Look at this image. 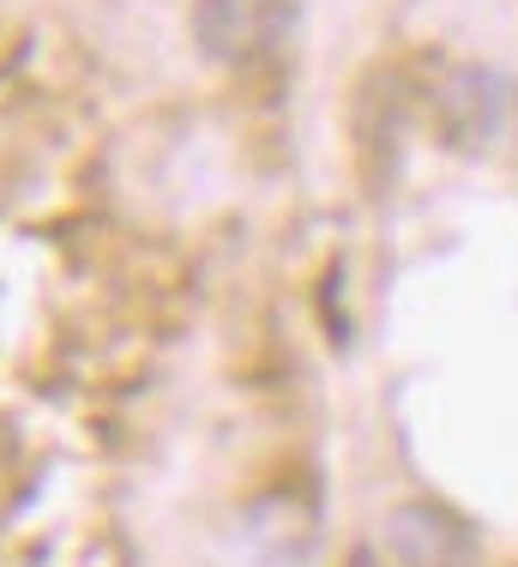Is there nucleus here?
Segmentation results:
<instances>
[{"mask_svg":"<svg viewBox=\"0 0 518 567\" xmlns=\"http://www.w3.org/2000/svg\"><path fill=\"white\" fill-rule=\"evenodd\" d=\"M248 549L259 567H308L320 556V513L302 495H266L248 507Z\"/></svg>","mask_w":518,"mask_h":567,"instance_id":"4","label":"nucleus"},{"mask_svg":"<svg viewBox=\"0 0 518 567\" xmlns=\"http://www.w3.org/2000/svg\"><path fill=\"white\" fill-rule=\"evenodd\" d=\"M350 567H380L374 549H350Z\"/></svg>","mask_w":518,"mask_h":567,"instance_id":"5","label":"nucleus"},{"mask_svg":"<svg viewBox=\"0 0 518 567\" xmlns=\"http://www.w3.org/2000/svg\"><path fill=\"white\" fill-rule=\"evenodd\" d=\"M296 0H199L194 7V37L211 61H253V55H271L283 43L296 19Z\"/></svg>","mask_w":518,"mask_h":567,"instance_id":"3","label":"nucleus"},{"mask_svg":"<svg viewBox=\"0 0 518 567\" xmlns=\"http://www.w3.org/2000/svg\"><path fill=\"white\" fill-rule=\"evenodd\" d=\"M386 549L398 567H476L483 544L465 513L446 502H404L386 513Z\"/></svg>","mask_w":518,"mask_h":567,"instance_id":"2","label":"nucleus"},{"mask_svg":"<svg viewBox=\"0 0 518 567\" xmlns=\"http://www.w3.org/2000/svg\"><path fill=\"white\" fill-rule=\"evenodd\" d=\"M518 115V85L500 66H446V79L434 85V133L453 145L458 157H483L512 133Z\"/></svg>","mask_w":518,"mask_h":567,"instance_id":"1","label":"nucleus"}]
</instances>
